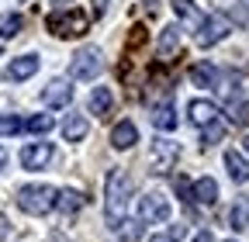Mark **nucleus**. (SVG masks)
<instances>
[{"instance_id":"nucleus-1","label":"nucleus","mask_w":249,"mask_h":242,"mask_svg":"<svg viewBox=\"0 0 249 242\" xmlns=\"http://www.w3.org/2000/svg\"><path fill=\"white\" fill-rule=\"evenodd\" d=\"M128 197H132V180H128V173H124V170H111V173H107V184H104V215H107V225H111V228L124 218Z\"/></svg>"},{"instance_id":"nucleus-2","label":"nucleus","mask_w":249,"mask_h":242,"mask_svg":"<svg viewBox=\"0 0 249 242\" xmlns=\"http://www.w3.org/2000/svg\"><path fill=\"white\" fill-rule=\"evenodd\" d=\"M55 197H59V190L52 187V184H28V187H21L18 190V207L24 211V215H49V211L55 207Z\"/></svg>"},{"instance_id":"nucleus-3","label":"nucleus","mask_w":249,"mask_h":242,"mask_svg":"<svg viewBox=\"0 0 249 242\" xmlns=\"http://www.w3.org/2000/svg\"><path fill=\"white\" fill-rule=\"evenodd\" d=\"M87 28H90V17L76 7L59 11V14L49 17V32L59 35V38H80V35H87Z\"/></svg>"},{"instance_id":"nucleus-4","label":"nucleus","mask_w":249,"mask_h":242,"mask_svg":"<svg viewBox=\"0 0 249 242\" xmlns=\"http://www.w3.org/2000/svg\"><path fill=\"white\" fill-rule=\"evenodd\" d=\"M177 159H180V145L177 142H170V138H152V145H149V170L152 173H170L173 166H177Z\"/></svg>"},{"instance_id":"nucleus-5","label":"nucleus","mask_w":249,"mask_h":242,"mask_svg":"<svg viewBox=\"0 0 249 242\" xmlns=\"http://www.w3.org/2000/svg\"><path fill=\"white\" fill-rule=\"evenodd\" d=\"M229 32H232V21L225 14H208L197 24V45L201 49H211V45H218L222 38H229Z\"/></svg>"},{"instance_id":"nucleus-6","label":"nucleus","mask_w":249,"mask_h":242,"mask_svg":"<svg viewBox=\"0 0 249 242\" xmlns=\"http://www.w3.org/2000/svg\"><path fill=\"white\" fill-rule=\"evenodd\" d=\"M170 218V201L160 194V190H149V194H142L139 197V222L145 225H160V222H166Z\"/></svg>"},{"instance_id":"nucleus-7","label":"nucleus","mask_w":249,"mask_h":242,"mask_svg":"<svg viewBox=\"0 0 249 242\" xmlns=\"http://www.w3.org/2000/svg\"><path fill=\"white\" fill-rule=\"evenodd\" d=\"M104 63H101V52L97 49H80L73 55V63H70V76L73 80H93V76H101Z\"/></svg>"},{"instance_id":"nucleus-8","label":"nucleus","mask_w":249,"mask_h":242,"mask_svg":"<svg viewBox=\"0 0 249 242\" xmlns=\"http://www.w3.org/2000/svg\"><path fill=\"white\" fill-rule=\"evenodd\" d=\"M49 159H52V145L49 142H28L21 149V166L24 170H45Z\"/></svg>"},{"instance_id":"nucleus-9","label":"nucleus","mask_w":249,"mask_h":242,"mask_svg":"<svg viewBox=\"0 0 249 242\" xmlns=\"http://www.w3.org/2000/svg\"><path fill=\"white\" fill-rule=\"evenodd\" d=\"M38 66H42V59H38L35 52L18 55V59H11V66H7V80H11V83H21V80H28V76H35Z\"/></svg>"},{"instance_id":"nucleus-10","label":"nucleus","mask_w":249,"mask_h":242,"mask_svg":"<svg viewBox=\"0 0 249 242\" xmlns=\"http://www.w3.org/2000/svg\"><path fill=\"white\" fill-rule=\"evenodd\" d=\"M73 101V86L66 80H52L45 90H42V104L45 107H66Z\"/></svg>"},{"instance_id":"nucleus-11","label":"nucleus","mask_w":249,"mask_h":242,"mask_svg":"<svg viewBox=\"0 0 249 242\" xmlns=\"http://www.w3.org/2000/svg\"><path fill=\"white\" fill-rule=\"evenodd\" d=\"M87 132H90L87 114H66V121H62V138L66 142H83Z\"/></svg>"},{"instance_id":"nucleus-12","label":"nucleus","mask_w":249,"mask_h":242,"mask_svg":"<svg viewBox=\"0 0 249 242\" xmlns=\"http://www.w3.org/2000/svg\"><path fill=\"white\" fill-rule=\"evenodd\" d=\"M225 170H229V176L235 180V184H249V159L242 156V153H225Z\"/></svg>"},{"instance_id":"nucleus-13","label":"nucleus","mask_w":249,"mask_h":242,"mask_svg":"<svg viewBox=\"0 0 249 242\" xmlns=\"http://www.w3.org/2000/svg\"><path fill=\"white\" fill-rule=\"evenodd\" d=\"M135 142H139V128L132 125V121L114 125V132H111V145H114V149H132Z\"/></svg>"},{"instance_id":"nucleus-14","label":"nucleus","mask_w":249,"mask_h":242,"mask_svg":"<svg viewBox=\"0 0 249 242\" xmlns=\"http://www.w3.org/2000/svg\"><path fill=\"white\" fill-rule=\"evenodd\" d=\"M152 125L160 132H177V107L173 104H156L152 107Z\"/></svg>"},{"instance_id":"nucleus-15","label":"nucleus","mask_w":249,"mask_h":242,"mask_svg":"<svg viewBox=\"0 0 249 242\" xmlns=\"http://www.w3.org/2000/svg\"><path fill=\"white\" fill-rule=\"evenodd\" d=\"M187 114H191V121L197 128H204L208 121H214L218 118V107L211 104V101H191V107H187Z\"/></svg>"},{"instance_id":"nucleus-16","label":"nucleus","mask_w":249,"mask_h":242,"mask_svg":"<svg viewBox=\"0 0 249 242\" xmlns=\"http://www.w3.org/2000/svg\"><path fill=\"white\" fill-rule=\"evenodd\" d=\"M191 201H197V204H214L218 201V184L211 176H201L197 184L191 187Z\"/></svg>"},{"instance_id":"nucleus-17","label":"nucleus","mask_w":249,"mask_h":242,"mask_svg":"<svg viewBox=\"0 0 249 242\" xmlns=\"http://www.w3.org/2000/svg\"><path fill=\"white\" fill-rule=\"evenodd\" d=\"M111 104H114V97H111L107 86H93V90H90V114H93V118H104V114L111 111Z\"/></svg>"},{"instance_id":"nucleus-18","label":"nucleus","mask_w":249,"mask_h":242,"mask_svg":"<svg viewBox=\"0 0 249 242\" xmlns=\"http://www.w3.org/2000/svg\"><path fill=\"white\" fill-rule=\"evenodd\" d=\"M177 49H180V28L177 24H166L163 32H160V45H156V52H160L163 59H170Z\"/></svg>"},{"instance_id":"nucleus-19","label":"nucleus","mask_w":249,"mask_h":242,"mask_svg":"<svg viewBox=\"0 0 249 242\" xmlns=\"http://www.w3.org/2000/svg\"><path fill=\"white\" fill-rule=\"evenodd\" d=\"M191 80H194V86H204V90H211V86L218 83V69H214L211 63H197V66L191 69Z\"/></svg>"},{"instance_id":"nucleus-20","label":"nucleus","mask_w":249,"mask_h":242,"mask_svg":"<svg viewBox=\"0 0 249 242\" xmlns=\"http://www.w3.org/2000/svg\"><path fill=\"white\" fill-rule=\"evenodd\" d=\"M114 235H118L121 242H135V239L142 235V222H139V218H121V222L114 225Z\"/></svg>"},{"instance_id":"nucleus-21","label":"nucleus","mask_w":249,"mask_h":242,"mask_svg":"<svg viewBox=\"0 0 249 242\" xmlns=\"http://www.w3.org/2000/svg\"><path fill=\"white\" fill-rule=\"evenodd\" d=\"M170 7H173V14H177V17H183V21H194V24H201V21H204L194 0H170Z\"/></svg>"},{"instance_id":"nucleus-22","label":"nucleus","mask_w":249,"mask_h":242,"mask_svg":"<svg viewBox=\"0 0 249 242\" xmlns=\"http://www.w3.org/2000/svg\"><path fill=\"white\" fill-rule=\"evenodd\" d=\"M24 128H28L31 135H45V132L55 128V118H52V114H35V118L24 121Z\"/></svg>"},{"instance_id":"nucleus-23","label":"nucleus","mask_w":249,"mask_h":242,"mask_svg":"<svg viewBox=\"0 0 249 242\" xmlns=\"http://www.w3.org/2000/svg\"><path fill=\"white\" fill-rule=\"evenodd\" d=\"M55 207L70 215V211L83 207V194H80V190H59V197H55Z\"/></svg>"},{"instance_id":"nucleus-24","label":"nucleus","mask_w":249,"mask_h":242,"mask_svg":"<svg viewBox=\"0 0 249 242\" xmlns=\"http://www.w3.org/2000/svg\"><path fill=\"white\" fill-rule=\"evenodd\" d=\"M21 24H24V17L21 14H0V38H14L18 32H21Z\"/></svg>"},{"instance_id":"nucleus-25","label":"nucleus","mask_w":249,"mask_h":242,"mask_svg":"<svg viewBox=\"0 0 249 242\" xmlns=\"http://www.w3.org/2000/svg\"><path fill=\"white\" fill-rule=\"evenodd\" d=\"M222 135H225V125H222V121H208V125L201 128V149L204 145H214V142H222Z\"/></svg>"},{"instance_id":"nucleus-26","label":"nucleus","mask_w":249,"mask_h":242,"mask_svg":"<svg viewBox=\"0 0 249 242\" xmlns=\"http://www.w3.org/2000/svg\"><path fill=\"white\" fill-rule=\"evenodd\" d=\"M229 225L239 232V228H246L249 225V201H239L232 211H229Z\"/></svg>"},{"instance_id":"nucleus-27","label":"nucleus","mask_w":249,"mask_h":242,"mask_svg":"<svg viewBox=\"0 0 249 242\" xmlns=\"http://www.w3.org/2000/svg\"><path fill=\"white\" fill-rule=\"evenodd\" d=\"M18 132H24V121L18 118V114H0V135H18Z\"/></svg>"},{"instance_id":"nucleus-28","label":"nucleus","mask_w":249,"mask_h":242,"mask_svg":"<svg viewBox=\"0 0 249 242\" xmlns=\"http://www.w3.org/2000/svg\"><path fill=\"white\" fill-rule=\"evenodd\" d=\"M229 118L232 125H249V101H229Z\"/></svg>"},{"instance_id":"nucleus-29","label":"nucleus","mask_w":249,"mask_h":242,"mask_svg":"<svg viewBox=\"0 0 249 242\" xmlns=\"http://www.w3.org/2000/svg\"><path fill=\"white\" fill-rule=\"evenodd\" d=\"M177 190L183 194V201H191V184H187L183 176H177Z\"/></svg>"},{"instance_id":"nucleus-30","label":"nucleus","mask_w":249,"mask_h":242,"mask_svg":"<svg viewBox=\"0 0 249 242\" xmlns=\"http://www.w3.org/2000/svg\"><path fill=\"white\" fill-rule=\"evenodd\" d=\"M149 242H177L173 232H160V235H149Z\"/></svg>"},{"instance_id":"nucleus-31","label":"nucleus","mask_w":249,"mask_h":242,"mask_svg":"<svg viewBox=\"0 0 249 242\" xmlns=\"http://www.w3.org/2000/svg\"><path fill=\"white\" fill-rule=\"evenodd\" d=\"M239 21H246L249 17V0H239V14H235Z\"/></svg>"},{"instance_id":"nucleus-32","label":"nucleus","mask_w":249,"mask_h":242,"mask_svg":"<svg viewBox=\"0 0 249 242\" xmlns=\"http://www.w3.org/2000/svg\"><path fill=\"white\" fill-rule=\"evenodd\" d=\"M191 242H214V235H211V232H197Z\"/></svg>"},{"instance_id":"nucleus-33","label":"nucleus","mask_w":249,"mask_h":242,"mask_svg":"<svg viewBox=\"0 0 249 242\" xmlns=\"http://www.w3.org/2000/svg\"><path fill=\"white\" fill-rule=\"evenodd\" d=\"M4 166H7V149L0 145V170H4Z\"/></svg>"},{"instance_id":"nucleus-34","label":"nucleus","mask_w":249,"mask_h":242,"mask_svg":"<svg viewBox=\"0 0 249 242\" xmlns=\"http://www.w3.org/2000/svg\"><path fill=\"white\" fill-rule=\"evenodd\" d=\"M242 149H246V153H249V135H246V138H242Z\"/></svg>"},{"instance_id":"nucleus-35","label":"nucleus","mask_w":249,"mask_h":242,"mask_svg":"<svg viewBox=\"0 0 249 242\" xmlns=\"http://www.w3.org/2000/svg\"><path fill=\"white\" fill-rule=\"evenodd\" d=\"M229 242H232V239H229Z\"/></svg>"}]
</instances>
